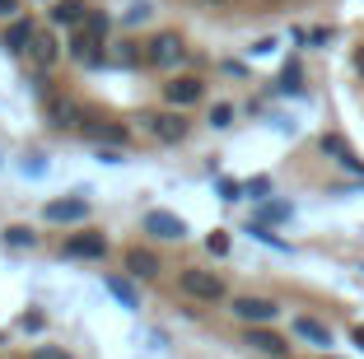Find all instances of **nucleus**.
I'll return each instance as SVG.
<instances>
[{
  "mask_svg": "<svg viewBox=\"0 0 364 359\" xmlns=\"http://www.w3.org/2000/svg\"><path fill=\"white\" fill-rule=\"evenodd\" d=\"M112 61H117V65H140V61H145V52H136V43H122L117 52H112Z\"/></svg>",
  "mask_w": 364,
  "mask_h": 359,
  "instance_id": "393cba45",
  "label": "nucleus"
},
{
  "mask_svg": "<svg viewBox=\"0 0 364 359\" xmlns=\"http://www.w3.org/2000/svg\"><path fill=\"white\" fill-rule=\"evenodd\" d=\"M350 341H355V345L364 350V327H355V331H350Z\"/></svg>",
  "mask_w": 364,
  "mask_h": 359,
  "instance_id": "c9c22d12",
  "label": "nucleus"
},
{
  "mask_svg": "<svg viewBox=\"0 0 364 359\" xmlns=\"http://www.w3.org/2000/svg\"><path fill=\"white\" fill-rule=\"evenodd\" d=\"M23 331H43V313H23Z\"/></svg>",
  "mask_w": 364,
  "mask_h": 359,
  "instance_id": "72a5a7b5",
  "label": "nucleus"
},
{
  "mask_svg": "<svg viewBox=\"0 0 364 359\" xmlns=\"http://www.w3.org/2000/svg\"><path fill=\"white\" fill-rule=\"evenodd\" d=\"M178 285H182V294L201 299V304H220V299L229 294L220 275H215V271H196V266H192V271H182V280H178Z\"/></svg>",
  "mask_w": 364,
  "mask_h": 359,
  "instance_id": "7ed1b4c3",
  "label": "nucleus"
},
{
  "mask_svg": "<svg viewBox=\"0 0 364 359\" xmlns=\"http://www.w3.org/2000/svg\"><path fill=\"white\" fill-rule=\"evenodd\" d=\"M299 80H304V70H299V61H285V70H280V89H285V94H299Z\"/></svg>",
  "mask_w": 364,
  "mask_h": 359,
  "instance_id": "b1692460",
  "label": "nucleus"
},
{
  "mask_svg": "<svg viewBox=\"0 0 364 359\" xmlns=\"http://www.w3.org/2000/svg\"><path fill=\"white\" fill-rule=\"evenodd\" d=\"M257 220L262 224H289V220H294V205H289V201H271V196H267V201L257 205Z\"/></svg>",
  "mask_w": 364,
  "mask_h": 359,
  "instance_id": "aec40b11",
  "label": "nucleus"
},
{
  "mask_svg": "<svg viewBox=\"0 0 364 359\" xmlns=\"http://www.w3.org/2000/svg\"><path fill=\"white\" fill-rule=\"evenodd\" d=\"M145 122H150V131L164 145H178V140H187V131H192L182 112H154V117H145Z\"/></svg>",
  "mask_w": 364,
  "mask_h": 359,
  "instance_id": "423d86ee",
  "label": "nucleus"
},
{
  "mask_svg": "<svg viewBox=\"0 0 364 359\" xmlns=\"http://www.w3.org/2000/svg\"><path fill=\"white\" fill-rule=\"evenodd\" d=\"M70 56H75L80 65H103L107 61V56H103V38H94V33L80 28L75 38H70Z\"/></svg>",
  "mask_w": 364,
  "mask_h": 359,
  "instance_id": "1a4fd4ad",
  "label": "nucleus"
},
{
  "mask_svg": "<svg viewBox=\"0 0 364 359\" xmlns=\"http://www.w3.org/2000/svg\"><path fill=\"white\" fill-rule=\"evenodd\" d=\"M229 122H234V107H229V103H215V107H210V127H215V131H225Z\"/></svg>",
  "mask_w": 364,
  "mask_h": 359,
  "instance_id": "bb28decb",
  "label": "nucleus"
},
{
  "mask_svg": "<svg viewBox=\"0 0 364 359\" xmlns=\"http://www.w3.org/2000/svg\"><path fill=\"white\" fill-rule=\"evenodd\" d=\"M107 294L117 299L122 308H131V313L140 308V294H136V285H131V280H122V275H107Z\"/></svg>",
  "mask_w": 364,
  "mask_h": 359,
  "instance_id": "6ab92c4d",
  "label": "nucleus"
},
{
  "mask_svg": "<svg viewBox=\"0 0 364 359\" xmlns=\"http://www.w3.org/2000/svg\"><path fill=\"white\" fill-rule=\"evenodd\" d=\"M247 345L257 350V355H271V359H285L289 355V345L276 336V331H267V327H247Z\"/></svg>",
  "mask_w": 364,
  "mask_h": 359,
  "instance_id": "f8f14e48",
  "label": "nucleus"
},
{
  "mask_svg": "<svg viewBox=\"0 0 364 359\" xmlns=\"http://www.w3.org/2000/svg\"><path fill=\"white\" fill-rule=\"evenodd\" d=\"M145 233H154V238H168V243H178V238H187V224H182L173 210H150V215H145Z\"/></svg>",
  "mask_w": 364,
  "mask_h": 359,
  "instance_id": "6e6552de",
  "label": "nucleus"
},
{
  "mask_svg": "<svg viewBox=\"0 0 364 359\" xmlns=\"http://www.w3.org/2000/svg\"><path fill=\"white\" fill-rule=\"evenodd\" d=\"M229 313H234L238 322H247V327H271L280 317V304L276 299H262V294H234Z\"/></svg>",
  "mask_w": 364,
  "mask_h": 359,
  "instance_id": "f257e3e1",
  "label": "nucleus"
},
{
  "mask_svg": "<svg viewBox=\"0 0 364 359\" xmlns=\"http://www.w3.org/2000/svg\"><path fill=\"white\" fill-rule=\"evenodd\" d=\"M318 145H322V154H327V159H336L341 168H350V173H360V178H364V164H360V159H355V149L346 145L341 136H322Z\"/></svg>",
  "mask_w": 364,
  "mask_h": 359,
  "instance_id": "9b49d317",
  "label": "nucleus"
},
{
  "mask_svg": "<svg viewBox=\"0 0 364 359\" xmlns=\"http://www.w3.org/2000/svg\"><path fill=\"white\" fill-rule=\"evenodd\" d=\"M247 233H252L257 243L276 247V252H289V243H285V238H276V233H271V224H262V220H252V224H247Z\"/></svg>",
  "mask_w": 364,
  "mask_h": 359,
  "instance_id": "412c9836",
  "label": "nucleus"
},
{
  "mask_svg": "<svg viewBox=\"0 0 364 359\" xmlns=\"http://www.w3.org/2000/svg\"><path fill=\"white\" fill-rule=\"evenodd\" d=\"M23 173H28V178H43V159H38V154H28V164H23Z\"/></svg>",
  "mask_w": 364,
  "mask_h": 359,
  "instance_id": "473e14b6",
  "label": "nucleus"
},
{
  "mask_svg": "<svg viewBox=\"0 0 364 359\" xmlns=\"http://www.w3.org/2000/svg\"><path fill=\"white\" fill-rule=\"evenodd\" d=\"M33 359H70V355L56 350V345H38V350H33Z\"/></svg>",
  "mask_w": 364,
  "mask_h": 359,
  "instance_id": "7c9ffc66",
  "label": "nucleus"
},
{
  "mask_svg": "<svg viewBox=\"0 0 364 359\" xmlns=\"http://www.w3.org/2000/svg\"><path fill=\"white\" fill-rule=\"evenodd\" d=\"M47 117H52V127H61V131L85 127V117H80V107L70 103V98H52V103H47Z\"/></svg>",
  "mask_w": 364,
  "mask_h": 359,
  "instance_id": "2eb2a0df",
  "label": "nucleus"
},
{
  "mask_svg": "<svg viewBox=\"0 0 364 359\" xmlns=\"http://www.w3.org/2000/svg\"><path fill=\"white\" fill-rule=\"evenodd\" d=\"M5 243H10V247H33V243H38V233H33L28 224H10V229H5Z\"/></svg>",
  "mask_w": 364,
  "mask_h": 359,
  "instance_id": "4be33fe9",
  "label": "nucleus"
},
{
  "mask_svg": "<svg viewBox=\"0 0 364 359\" xmlns=\"http://www.w3.org/2000/svg\"><path fill=\"white\" fill-rule=\"evenodd\" d=\"M0 19H19V0H0Z\"/></svg>",
  "mask_w": 364,
  "mask_h": 359,
  "instance_id": "2f4dec72",
  "label": "nucleus"
},
{
  "mask_svg": "<svg viewBox=\"0 0 364 359\" xmlns=\"http://www.w3.org/2000/svg\"><path fill=\"white\" fill-rule=\"evenodd\" d=\"M294 336L309 341V345H318V350L332 345V327H327V322H318V317H294Z\"/></svg>",
  "mask_w": 364,
  "mask_h": 359,
  "instance_id": "ddd939ff",
  "label": "nucleus"
},
{
  "mask_svg": "<svg viewBox=\"0 0 364 359\" xmlns=\"http://www.w3.org/2000/svg\"><path fill=\"white\" fill-rule=\"evenodd\" d=\"M243 187H247V196H257V201H267V196H271V178H247Z\"/></svg>",
  "mask_w": 364,
  "mask_h": 359,
  "instance_id": "cd10ccee",
  "label": "nucleus"
},
{
  "mask_svg": "<svg viewBox=\"0 0 364 359\" xmlns=\"http://www.w3.org/2000/svg\"><path fill=\"white\" fill-rule=\"evenodd\" d=\"M65 257H89V262H98V257H107V238L103 233H75V238H65Z\"/></svg>",
  "mask_w": 364,
  "mask_h": 359,
  "instance_id": "9d476101",
  "label": "nucleus"
},
{
  "mask_svg": "<svg viewBox=\"0 0 364 359\" xmlns=\"http://www.w3.org/2000/svg\"><path fill=\"white\" fill-rule=\"evenodd\" d=\"M127 271L136 275V280H154V275H159V257H154L150 247H131L127 252Z\"/></svg>",
  "mask_w": 364,
  "mask_h": 359,
  "instance_id": "4468645a",
  "label": "nucleus"
},
{
  "mask_svg": "<svg viewBox=\"0 0 364 359\" xmlns=\"http://www.w3.org/2000/svg\"><path fill=\"white\" fill-rule=\"evenodd\" d=\"M85 5H80V0H56L52 5V23H65V28H80V23H85Z\"/></svg>",
  "mask_w": 364,
  "mask_h": 359,
  "instance_id": "f3484780",
  "label": "nucleus"
},
{
  "mask_svg": "<svg viewBox=\"0 0 364 359\" xmlns=\"http://www.w3.org/2000/svg\"><path fill=\"white\" fill-rule=\"evenodd\" d=\"M145 61L168 70V65H182V61H187V47H182L178 33H154L150 43H145Z\"/></svg>",
  "mask_w": 364,
  "mask_h": 359,
  "instance_id": "20e7f679",
  "label": "nucleus"
},
{
  "mask_svg": "<svg viewBox=\"0 0 364 359\" xmlns=\"http://www.w3.org/2000/svg\"><path fill=\"white\" fill-rule=\"evenodd\" d=\"M80 131H85L89 145H117V149H127V140H131V131L117 127V122H85Z\"/></svg>",
  "mask_w": 364,
  "mask_h": 359,
  "instance_id": "0eeeda50",
  "label": "nucleus"
},
{
  "mask_svg": "<svg viewBox=\"0 0 364 359\" xmlns=\"http://www.w3.org/2000/svg\"><path fill=\"white\" fill-rule=\"evenodd\" d=\"M205 5H225V0H205Z\"/></svg>",
  "mask_w": 364,
  "mask_h": 359,
  "instance_id": "4c0bfd02",
  "label": "nucleus"
},
{
  "mask_svg": "<svg viewBox=\"0 0 364 359\" xmlns=\"http://www.w3.org/2000/svg\"><path fill=\"white\" fill-rule=\"evenodd\" d=\"M33 33H38V28H33V19H23V14H19V19L10 23V33H5V52H28Z\"/></svg>",
  "mask_w": 364,
  "mask_h": 359,
  "instance_id": "dca6fc26",
  "label": "nucleus"
},
{
  "mask_svg": "<svg viewBox=\"0 0 364 359\" xmlns=\"http://www.w3.org/2000/svg\"><path fill=\"white\" fill-rule=\"evenodd\" d=\"M85 33H94V38H107V28H112V19H107L103 10H89L85 14V23H80Z\"/></svg>",
  "mask_w": 364,
  "mask_h": 359,
  "instance_id": "5701e85b",
  "label": "nucleus"
},
{
  "mask_svg": "<svg viewBox=\"0 0 364 359\" xmlns=\"http://www.w3.org/2000/svg\"><path fill=\"white\" fill-rule=\"evenodd\" d=\"M201 94H205V85L196 80V75H178V80H168V85H164V98H168L173 107H192V103H201Z\"/></svg>",
  "mask_w": 364,
  "mask_h": 359,
  "instance_id": "39448f33",
  "label": "nucleus"
},
{
  "mask_svg": "<svg viewBox=\"0 0 364 359\" xmlns=\"http://www.w3.org/2000/svg\"><path fill=\"white\" fill-rule=\"evenodd\" d=\"M322 359H336V355H322Z\"/></svg>",
  "mask_w": 364,
  "mask_h": 359,
  "instance_id": "58836bf2",
  "label": "nucleus"
},
{
  "mask_svg": "<svg viewBox=\"0 0 364 359\" xmlns=\"http://www.w3.org/2000/svg\"><path fill=\"white\" fill-rule=\"evenodd\" d=\"M205 247H210L215 257H225V252H229V233H225V229H215L210 238H205Z\"/></svg>",
  "mask_w": 364,
  "mask_h": 359,
  "instance_id": "c85d7f7f",
  "label": "nucleus"
},
{
  "mask_svg": "<svg viewBox=\"0 0 364 359\" xmlns=\"http://www.w3.org/2000/svg\"><path fill=\"white\" fill-rule=\"evenodd\" d=\"M145 19H150V5H145V0H136V5L127 10V23H145Z\"/></svg>",
  "mask_w": 364,
  "mask_h": 359,
  "instance_id": "c756f323",
  "label": "nucleus"
},
{
  "mask_svg": "<svg viewBox=\"0 0 364 359\" xmlns=\"http://www.w3.org/2000/svg\"><path fill=\"white\" fill-rule=\"evenodd\" d=\"M215 191H220V201H238V196H243V182H234V178H220V182H215Z\"/></svg>",
  "mask_w": 364,
  "mask_h": 359,
  "instance_id": "a878e982",
  "label": "nucleus"
},
{
  "mask_svg": "<svg viewBox=\"0 0 364 359\" xmlns=\"http://www.w3.org/2000/svg\"><path fill=\"white\" fill-rule=\"evenodd\" d=\"M47 224H85L89 220V191H70V196H56L43 205Z\"/></svg>",
  "mask_w": 364,
  "mask_h": 359,
  "instance_id": "f03ea898",
  "label": "nucleus"
},
{
  "mask_svg": "<svg viewBox=\"0 0 364 359\" xmlns=\"http://www.w3.org/2000/svg\"><path fill=\"white\" fill-rule=\"evenodd\" d=\"M355 70L364 75V47H360V52H355Z\"/></svg>",
  "mask_w": 364,
  "mask_h": 359,
  "instance_id": "e433bc0d",
  "label": "nucleus"
},
{
  "mask_svg": "<svg viewBox=\"0 0 364 359\" xmlns=\"http://www.w3.org/2000/svg\"><path fill=\"white\" fill-rule=\"evenodd\" d=\"M28 56H33L38 65H52L56 56H61V47H56V38H52V33H33V43H28Z\"/></svg>",
  "mask_w": 364,
  "mask_h": 359,
  "instance_id": "a211bd4d",
  "label": "nucleus"
},
{
  "mask_svg": "<svg viewBox=\"0 0 364 359\" xmlns=\"http://www.w3.org/2000/svg\"><path fill=\"white\" fill-rule=\"evenodd\" d=\"M271 47H276V38H262V43H252V56H267Z\"/></svg>",
  "mask_w": 364,
  "mask_h": 359,
  "instance_id": "f704fd0d",
  "label": "nucleus"
}]
</instances>
